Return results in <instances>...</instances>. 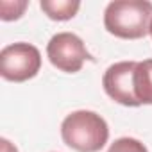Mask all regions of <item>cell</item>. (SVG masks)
<instances>
[{"label":"cell","mask_w":152,"mask_h":152,"mask_svg":"<svg viewBox=\"0 0 152 152\" xmlns=\"http://www.w3.org/2000/svg\"><path fill=\"white\" fill-rule=\"evenodd\" d=\"M39 7L50 20L66 22L77 15V11L81 9V2L77 0H41Z\"/></svg>","instance_id":"cell-7"},{"label":"cell","mask_w":152,"mask_h":152,"mask_svg":"<svg viewBox=\"0 0 152 152\" xmlns=\"http://www.w3.org/2000/svg\"><path fill=\"white\" fill-rule=\"evenodd\" d=\"M134 93L141 104H152V59H145L136 64Z\"/></svg>","instance_id":"cell-6"},{"label":"cell","mask_w":152,"mask_h":152,"mask_svg":"<svg viewBox=\"0 0 152 152\" xmlns=\"http://www.w3.org/2000/svg\"><path fill=\"white\" fill-rule=\"evenodd\" d=\"M138 61H120L111 64L104 77H102V86L107 93L109 99L115 102L127 106V107H138L141 102L138 100L134 93V70H136Z\"/></svg>","instance_id":"cell-5"},{"label":"cell","mask_w":152,"mask_h":152,"mask_svg":"<svg viewBox=\"0 0 152 152\" xmlns=\"http://www.w3.org/2000/svg\"><path fill=\"white\" fill-rule=\"evenodd\" d=\"M148 34H150V36H152V23H150V32H148Z\"/></svg>","instance_id":"cell-11"},{"label":"cell","mask_w":152,"mask_h":152,"mask_svg":"<svg viewBox=\"0 0 152 152\" xmlns=\"http://www.w3.org/2000/svg\"><path fill=\"white\" fill-rule=\"evenodd\" d=\"M63 141L77 152H99L109 140L106 120L95 111H73L61 124Z\"/></svg>","instance_id":"cell-2"},{"label":"cell","mask_w":152,"mask_h":152,"mask_svg":"<svg viewBox=\"0 0 152 152\" xmlns=\"http://www.w3.org/2000/svg\"><path fill=\"white\" fill-rule=\"evenodd\" d=\"M2 152H18L16 147H13L6 138H2Z\"/></svg>","instance_id":"cell-10"},{"label":"cell","mask_w":152,"mask_h":152,"mask_svg":"<svg viewBox=\"0 0 152 152\" xmlns=\"http://www.w3.org/2000/svg\"><path fill=\"white\" fill-rule=\"evenodd\" d=\"M152 2L147 0H116L104 11V27L122 39H140L150 32Z\"/></svg>","instance_id":"cell-1"},{"label":"cell","mask_w":152,"mask_h":152,"mask_svg":"<svg viewBox=\"0 0 152 152\" xmlns=\"http://www.w3.org/2000/svg\"><path fill=\"white\" fill-rule=\"evenodd\" d=\"M47 56L52 66L61 72L75 73L79 72L86 59H91L84 47V41L73 32H57L47 45Z\"/></svg>","instance_id":"cell-4"},{"label":"cell","mask_w":152,"mask_h":152,"mask_svg":"<svg viewBox=\"0 0 152 152\" xmlns=\"http://www.w3.org/2000/svg\"><path fill=\"white\" fill-rule=\"evenodd\" d=\"M27 6H29L27 0H15V2H11V0H2V2H0V18L4 22L18 20L23 15V11L27 9Z\"/></svg>","instance_id":"cell-8"},{"label":"cell","mask_w":152,"mask_h":152,"mask_svg":"<svg viewBox=\"0 0 152 152\" xmlns=\"http://www.w3.org/2000/svg\"><path fill=\"white\" fill-rule=\"evenodd\" d=\"M107 152H148L147 147L136 138H118L111 143Z\"/></svg>","instance_id":"cell-9"},{"label":"cell","mask_w":152,"mask_h":152,"mask_svg":"<svg viewBox=\"0 0 152 152\" xmlns=\"http://www.w3.org/2000/svg\"><path fill=\"white\" fill-rule=\"evenodd\" d=\"M41 68V54L31 43H13L0 52V75L11 83H25Z\"/></svg>","instance_id":"cell-3"}]
</instances>
